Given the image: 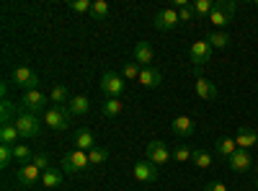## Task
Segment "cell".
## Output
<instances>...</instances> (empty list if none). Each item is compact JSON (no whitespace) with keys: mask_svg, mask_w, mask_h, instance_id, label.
I'll return each instance as SVG.
<instances>
[{"mask_svg":"<svg viewBox=\"0 0 258 191\" xmlns=\"http://www.w3.org/2000/svg\"><path fill=\"white\" fill-rule=\"evenodd\" d=\"M194 165H199V168H209L212 165V155L207 150H194Z\"/></svg>","mask_w":258,"mask_h":191,"instance_id":"obj_33","label":"cell"},{"mask_svg":"<svg viewBox=\"0 0 258 191\" xmlns=\"http://www.w3.org/2000/svg\"><path fill=\"white\" fill-rule=\"evenodd\" d=\"M59 168H62L64 173H80V171H85V168H91L88 153H83V150H73V153H68V155L59 160Z\"/></svg>","mask_w":258,"mask_h":191,"instance_id":"obj_5","label":"cell"},{"mask_svg":"<svg viewBox=\"0 0 258 191\" xmlns=\"http://www.w3.org/2000/svg\"><path fill=\"white\" fill-rule=\"evenodd\" d=\"M31 163H34V165L39 168V171H41V173H44V171H47V168H49V158H47L44 153H36Z\"/></svg>","mask_w":258,"mask_h":191,"instance_id":"obj_38","label":"cell"},{"mask_svg":"<svg viewBox=\"0 0 258 191\" xmlns=\"http://www.w3.org/2000/svg\"><path fill=\"white\" fill-rule=\"evenodd\" d=\"M0 96H3V98L8 96V83H3V86H0Z\"/></svg>","mask_w":258,"mask_h":191,"instance_id":"obj_40","label":"cell"},{"mask_svg":"<svg viewBox=\"0 0 258 191\" xmlns=\"http://www.w3.org/2000/svg\"><path fill=\"white\" fill-rule=\"evenodd\" d=\"M13 114H16V103L3 98V101H0V119H3V124H11Z\"/></svg>","mask_w":258,"mask_h":191,"instance_id":"obj_28","label":"cell"},{"mask_svg":"<svg viewBox=\"0 0 258 191\" xmlns=\"http://www.w3.org/2000/svg\"><path fill=\"white\" fill-rule=\"evenodd\" d=\"M140 83H142L145 88H158L160 83H163V73H160L158 68H153V65L142 68V70H140Z\"/></svg>","mask_w":258,"mask_h":191,"instance_id":"obj_20","label":"cell"},{"mask_svg":"<svg viewBox=\"0 0 258 191\" xmlns=\"http://www.w3.org/2000/svg\"><path fill=\"white\" fill-rule=\"evenodd\" d=\"M91 16H93L96 21L106 18V16H109V3H106V0H93V8H91Z\"/></svg>","mask_w":258,"mask_h":191,"instance_id":"obj_31","label":"cell"},{"mask_svg":"<svg viewBox=\"0 0 258 191\" xmlns=\"http://www.w3.org/2000/svg\"><path fill=\"white\" fill-rule=\"evenodd\" d=\"M235 142H238L240 150H250V147H258V132L253 126H240L235 132Z\"/></svg>","mask_w":258,"mask_h":191,"instance_id":"obj_13","label":"cell"},{"mask_svg":"<svg viewBox=\"0 0 258 191\" xmlns=\"http://www.w3.org/2000/svg\"><path fill=\"white\" fill-rule=\"evenodd\" d=\"M121 109H124V103H121L119 98H106V101H103V106H101L103 116H109V119L119 116V114H121Z\"/></svg>","mask_w":258,"mask_h":191,"instance_id":"obj_24","label":"cell"},{"mask_svg":"<svg viewBox=\"0 0 258 191\" xmlns=\"http://www.w3.org/2000/svg\"><path fill=\"white\" fill-rule=\"evenodd\" d=\"M230 171H235V173H245V171H250V165H253V158H250V153L248 150H238L230 160Z\"/></svg>","mask_w":258,"mask_h":191,"instance_id":"obj_17","label":"cell"},{"mask_svg":"<svg viewBox=\"0 0 258 191\" xmlns=\"http://www.w3.org/2000/svg\"><path fill=\"white\" fill-rule=\"evenodd\" d=\"M170 130H173L176 137H191L194 130H197V124H194L191 116H176L173 121H170Z\"/></svg>","mask_w":258,"mask_h":191,"instance_id":"obj_18","label":"cell"},{"mask_svg":"<svg viewBox=\"0 0 258 191\" xmlns=\"http://www.w3.org/2000/svg\"><path fill=\"white\" fill-rule=\"evenodd\" d=\"M62 178H64V171L62 168H57V165H49L44 173H41V183H44L47 188H57V186H62Z\"/></svg>","mask_w":258,"mask_h":191,"instance_id":"obj_21","label":"cell"},{"mask_svg":"<svg viewBox=\"0 0 258 191\" xmlns=\"http://www.w3.org/2000/svg\"><path fill=\"white\" fill-rule=\"evenodd\" d=\"M124 78H119V73H103V78H101V91L109 96V98H119L121 93H124Z\"/></svg>","mask_w":258,"mask_h":191,"instance_id":"obj_8","label":"cell"},{"mask_svg":"<svg viewBox=\"0 0 258 191\" xmlns=\"http://www.w3.org/2000/svg\"><path fill=\"white\" fill-rule=\"evenodd\" d=\"M158 176H160L158 165H155V163H150L147 158L135 163V178H137V181H142V183H155Z\"/></svg>","mask_w":258,"mask_h":191,"instance_id":"obj_9","label":"cell"},{"mask_svg":"<svg viewBox=\"0 0 258 191\" xmlns=\"http://www.w3.org/2000/svg\"><path fill=\"white\" fill-rule=\"evenodd\" d=\"M13 158V145H0V168H8Z\"/></svg>","mask_w":258,"mask_h":191,"instance_id":"obj_34","label":"cell"},{"mask_svg":"<svg viewBox=\"0 0 258 191\" xmlns=\"http://www.w3.org/2000/svg\"><path fill=\"white\" fill-rule=\"evenodd\" d=\"M13 124H16L18 135L24 137V140L39 137V135H41V126H44V121H39V116H34V114H29V111H21Z\"/></svg>","mask_w":258,"mask_h":191,"instance_id":"obj_1","label":"cell"},{"mask_svg":"<svg viewBox=\"0 0 258 191\" xmlns=\"http://www.w3.org/2000/svg\"><path fill=\"white\" fill-rule=\"evenodd\" d=\"M140 65H137V62H126V65H124V80H137L140 78Z\"/></svg>","mask_w":258,"mask_h":191,"instance_id":"obj_36","label":"cell"},{"mask_svg":"<svg viewBox=\"0 0 258 191\" xmlns=\"http://www.w3.org/2000/svg\"><path fill=\"white\" fill-rule=\"evenodd\" d=\"M204 191H227V186H225L222 181H212V183L204 186Z\"/></svg>","mask_w":258,"mask_h":191,"instance_id":"obj_39","label":"cell"},{"mask_svg":"<svg viewBox=\"0 0 258 191\" xmlns=\"http://www.w3.org/2000/svg\"><path fill=\"white\" fill-rule=\"evenodd\" d=\"M18 130H16V124H3L0 126V142L3 145H18Z\"/></svg>","mask_w":258,"mask_h":191,"instance_id":"obj_23","label":"cell"},{"mask_svg":"<svg viewBox=\"0 0 258 191\" xmlns=\"http://www.w3.org/2000/svg\"><path fill=\"white\" fill-rule=\"evenodd\" d=\"M44 126H49V130H54V132H64L70 126V111L64 109V106L52 103L44 111Z\"/></svg>","mask_w":258,"mask_h":191,"instance_id":"obj_2","label":"cell"},{"mask_svg":"<svg viewBox=\"0 0 258 191\" xmlns=\"http://www.w3.org/2000/svg\"><path fill=\"white\" fill-rule=\"evenodd\" d=\"M21 109L39 116V114H44L49 109V98L44 93H39V91H26L24 96H21Z\"/></svg>","mask_w":258,"mask_h":191,"instance_id":"obj_3","label":"cell"},{"mask_svg":"<svg viewBox=\"0 0 258 191\" xmlns=\"http://www.w3.org/2000/svg\"><path fill=\"white\" fill-rule=\"evenodd\" d=\"M13 83H16L18 88H24V93L26 91H36L39 75L31 68H26V65H18V68H13Z\"/></svg>","mask_w":258,"mask_h":191,"instance_id":"obj_7","label":"cell"},{"mask_svg":"<svg viewBox=\"0 0 258 191\" xmlns=\"http://www.w3.org/2000/svg\"><path fill=\"white\" fill-rule=\"evenodd\" d=\"M106 158H109V150H103V147H93V150H88V160H91V165H103L106 163Z\"/></svg>","mask_w":258,"mask_h":191,"instance_id":"obj_29","label":"cell"},{"mask_svg":"<svg viewBox=\"0 0 258 191\" xmlns=\"http://www.w3.org/2000/svg\"><path fill=\"white\" fill-rule=\"evenodd\" d=\"M194 91H197V96H199L202 101H214V98H217V86H214L212 80H207L204 75L197 78V83H194Z\"/></svg>","mask_w":258,"mask_h":191,"instance_id":"obj_15","label":"cell"},{"mask_svg":"<svg viewBox=\"0 0 258 191\" xmlns=\"http://www.w3.org/2000/svg\"><path fill=\"white\" fill-rule=\"evenodd\" d=\"M212 47H209V41L204 39V41H194L191 44V52H188V57H191V65H194V70H197V78H199V73H202V68L207 65V62L212 59Z\"/></svg>","mask_w":258,"mask_h":191,"instance_id":"obj_6","label":"cell"},{"mask_svg":"<svg viewBox=\"0 0 258 191\" xmlns=\"http://www.w3.org/2000/svg\"><path fill=\"white\" fill-rule=\"evenodd\" d=\"M68 111H70V114H75V116L88 114V111H91V101H88V96H75V98H70Z\"/></svg>","mask_w":258,"mask_h":191,"instance_id":"obj_22","label":"cell"},{"mask_svg":"<svg viewBox=\"0 0 258 191\" xmlns=\"http://www.w3.org/2000/svg\"><path fill=\"white\" fill-rule=\"evenodd\" d=\"M68 8H70L73 13H91V8H93V0H70Z\"/></svg>","mask_w":258,"mask_h":191,"instance_id":"obj_32","label":"cell"},{"mask_svg":"<svg viewBox=\"0 0 258 191\" xmlns=\"http://www.w3.org/2000/svg\"><path fill=\"white\" fill-rule=\"evenodd\" d=\"M153 59H155V52H153V47H150V41H137L135 44V62L137 65L140 68H150Z\"/></svg>","mask_w":258,"mask_h":191,"instance_id":"obj_14","label":"cell"},{"mask_svg":"<svg viewBox=\"0 0 258 191\" xmlns=\"http://www.w3.org/2000/svg\"><path fill=\"white\" fill-rule=\"evenodd\" d=\"M13 158H16L21 165H29V163L34 160V153H31L29 145H13Z\"/></svg>","mask_w":258,"mask_h":191,"instance_id":"obj_26","label":"cell"},{"mask_svg":"<svg viewBox=\"0 0 258 191\" xmlns=\"http://www.w3.org/2000/svg\"><path fill=\"white\" fill-rule=\"evenodd\" d=\"M214 150H217V155L222 160H230L235 153L240 150V147H238V142H235V137H220L217 145H214Z\"/></svg>","mask_w":258,"mask_h":191,"instance_id":"obj_19","label":"cell"},{"mask_svg":"<svg viewBox=\"0 0 258 191\" xmlns=\"http://www.w3.org/2000/svg\"><path fill=\"white\" fill-rule=\"evenodd\" d=\"M16 181H18V186H36V181H41V171L34 163L21 165V171L16 173Z\"/></svg>","mask_w":258,"mask_h":191,"instance_id":"obj_12","label":"cell"},{"mask_svg":"<svg viewBox=\"0 0 258 191\" xmlns=\"http://www.w3.org/2000/svg\"><path fill=\"white\" fill-rule=\"evenodd\" d=\"M73 142L78 145L75 150H83V153H88V150L96 147V137H93V132L88 130V126H80V130L73 135Z\"/></svg>","mask_w":258,"mask_h":191,"instance_id":"obj_16","label":"cell"},{"mask_svg":"<svg viewBox=\"0 0 258 191\" xmlns=\"http://www.w3.org/2000/svg\"><path fill=\"white\" fill-rule=\"evenodd\" d=\"M255 6H258V0H255Z\"/></svg>","mask_w":258,"mask_h":191,"instance_id":"obj_42","label":"cell"},{"mask_svg":"<svg viewBox=\"0 0 258 191\" xmlns=\"http://www.w3.org/2000/svg\"><path fill=\"white\" fill-rule=\"evenodd\" d=\"M194 16H197V13H194L191 3H188V6H183V8H178V18H181V24H191Z\"/></svg>","mask_w":258,"mask_h":191,"instance_id":"obj_37","label":"cell"},{"mask_svg":"<svg viewBox=\"0 0 258 191\" xmlns=\"http://www.w3.org/2000/svg\"><path fill=\"white\" fill-rule=\"evenodd\" d=\"M207 41H209L212 49H225V47H230V36H227L225 31H212V34H207Z\"/></svg>","mask_w":258,"mask_h":191,"instance_id":"obj_25","label":"cell"},{"mask_svg":"<svg viewBox=\"0 0 258 191\" xmlns=\"http://www.w3.org/2000/svg\"><path fill=\"white\" fill-rule=\"evenodd\" d=\"M232 13H235V3H232V0H214V11L209 16V24L217 26V29H225L232 21Z\"/></svg>","mask_w":258,"mask_h":191,"instance_id":"obj_4","label":"cell"},{"mask_svg":"<svg viewBox=\"0 0 258 191\" xmlns=\"http://www.w3.org/2000/svg\"><path fill=\"white\" fill-rule=\"evenodd\" d=\"M173 158H176L178 163H186V160L194 158V150H191V147H186V145H178L176 150H173Z\"/></svg>","mask_w":258,"mask_h":191,"instance_id":"obj_35","label":"cell"},{"mask_svg":"<svg viewBox=\"0 0 258 191\" xmlns=\"http://www.w3.org/2000/svg\"><path fill=\"white\" fill-rule=\"evenodd\" d=\"M181 24V18H178V11L176 8H165L155 16V29L158 31H170V29H176Z\"/></svg>","mask_w":258,"mask_h":191,"instance_id":"obj_11","label":"cell"},{"mask_svg":"<svg viewBox=\"0 0 258 191\" xmlns=\"http://www.w3.org/2000/svg\"><path fill=\"white\" fill-rule=\"evenodd\" d=\"M255 191H258V181H255Z\"/></svg>","mask_w":258,"mask_h":191,"instance_id":"obj_41","label":"cell"},{"mask_svg":"<svg viewBox=\"0 0 258 191\" xmlns=\"http://www.w3.org/2000/svg\"><path fill=\"white\" fill-rule=\"evenodd\" d=\"M191 8H194V13H197V16H212V11H214V0H194V3H191Z\"/></svg>","mask_w":258,"mask_h":191,"instance_id":"obj_27","label":"cell"},{"mask_svg":"<svg viewBox=\"0 0 258 191\" xmlns=\"http://www.w3.org/2000/svg\"><path fill=\"white\" fill-rule=\"evenodd\" d=\"M170 155H173V153L168 150V145H165V142L153 140V142L147 145V160H150V163H155L158 168H160V165H165V163L170 160Z\"/></svg>","mask_w":258,"mask_h":191,"instance_id":"obj_10","label":"cell"},{"mask_svg":"<svg viewBox=\"0 0 258 191\" xmlns=\"http://www.w3.org/2000/svg\"><path fill=\"white\" fill-rule=\"evenodd\" d=\"M68 98H70V93H68V88H64V86H54L52 93H49V101H52L54 106H62Z\"/></svg>","mask_w":258,"mask_h":191,"instance_id":"obj_30","label":"cell"}]
</instances>
